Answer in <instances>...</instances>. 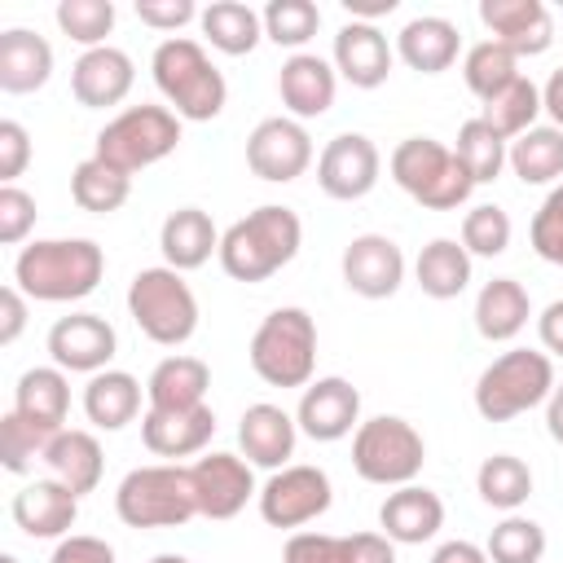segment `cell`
Here are the masks:
<instances>
[{"mask_svg": "<svg viewBox=\"0 0 563 563\" xmlns=\"http://www.w3.org/2000/svg\"><path fill=\"white\" fill-rule=\"evenodd\" d=\"M106 251L92 238H40L18 251L13 286L40 303H75L97 290Z\"/></svg>", "mask_w": 563, "mask_h": 563, "instance_id": "obj_1", "label": "cell"}, {"mask_svg": "<svg viewBox=\"0 0 563 563\" xmlns=\"http://www.w3.org/2000/svg\"><path fill=\"white\" fill-rule=\"evenodd\" d=\"M303 224L290 207L264 202L220 233V268L233 282H268L299 255Z\"/></svg>", "mask_w": 563, "mask_h": 563, "instance_id": "obj_2", "label": "cell"}, {"mask_svg": "<svg viewBox=\"0 0 563 563\" xmlns=\"http://www.w3.org/2000/svg\"><path fill=\"white\" fill-rule=\"evenodd\" d=\"M150 70H154V84L158 92L167 97L172 114L176 119H189V123H207L224 110L229 101V84L220 75V66L207 57V48L189 35H172L154 48L150 57Z\"/></svg>", "mask_w": 563, "mask_h": 563, "instance_id": "obj_3", "label": "cell"}, {"mask_svg": "<svg viewBox=\"0 0 563 563\" xmlns=\"http://www.w3.org/2000/svg\"><path fill=\"white\" fill-rule=\"evenodd\" d=\"M114 510L128 528H180L198 515L194 475L176 462L136 466L114 488Z\"/></svg>", "mask_w": 563, "mask_h": 563, "instance_id": "obj_4", "label": "cell"}, {"mask_svg": "<svg viewBox=\"0 0 563 563\" xmlns=\"http://www.w3.org/2000/svg\"><path fill=\"white\" fill-rule=\"evenodd\" d=\"M387 167H391V180L413 202H422L427 211H453L475 189V180L462 167V158L449 145H440L435 136H405L391 150V163Z\"/></svg>", "mask_w": 563, "mask_h": 563, "instance_id": "obj_5", "label": "cell"}, {"mask_svg": "<svg viewBox=\"0 0 563 563\" xmlns=\"http://www.w3.org/2000/svg\"><path fill=\"white\" fill-rule=\"evenodd\" d=\"M550 391H554V361L532 347H510L475 378V409L488 422H510L545 405Z\"/></svg>", "mask_w": 563, "mask_h": 563, "instance_id": "obj_6", "label": "cell"}, {"mask_svg": "<svg viewBox=\"0 0 563 563\" xmlns=\"http://www.w3.org/2000/svg\"><path fill=\"white\" fill-rule=\"evenodd\" d=\"M128 312L136 321V330L158 343V347H180L194 339L198 330V299L189 290V282L158 264V268H141L128 286Z\"/></svg>", "mask_w": 563, "mask_h": 563, "instance_id": "obj_7", "label": "cell"}, {"mask_svg": "<svg viewBox=\"0 0 563 563\" xmlns=\"http://www.w3.org/2000/svg\"><path fill=\"white\" fill-rule=\"evenodd\" d=\"M251 369L268 387H308L317 369V321L303 308H273L251 334Z\"/></svg>", "mask_w": 563, "mask_h": 563, "instance_id": "obj_8", "label": "cell"}, {"mask_svg": "<svg viewBox=\"0 0 563 563\" xmlns=\"http://www.w3.org/2000/svg\"><path fill=\"white\" fill-rule=\"evenodd\" d=\"M422 462H427L422 431L396 413H378L352 431V471L365 484H383V488L413 484Z\"/></svg>", "mask_w": 563, "mask_h": 563, "instance_id": "obj_9", "label": "cell"}, {"mask_svg": "<svg viewBox=\"0 0 563 563\" xmlns=\"http://www.w3.org/2000/svg\"><path fill=\"white\" fill-rule=\"evenodd\" d=\"M180 145V119L167 106H128L97 132V158L119 172H141L163 163Z\"/></svg>", "mask_w": 563, "mask_h": 563, "instance_id": "obj_10", "label": "cell"}, {"mask_svg": "<svg viewBox=\"0 0 563 563\" xmlns=\"http://www.w3.org/2000/svg\"><path fill=\"white\" fill-rule=\"evenodd\" d=\"M330 501H334V488L321 466H282L260 488V515L273 528H303L321 519Z\"/></svg>", "mask_w": 563, "mask_h": 563, "instance_id": "obj_11", "label": "cell"}, {"mask_svg": "<svg viewBox=\"0 0 563 563\" xmlns=\"http://www.w3.org/2000/svg\"><path fill=\"white\" fill-rule=\"evenodd\" d=\"M312 163V136L299 119L290 114H273V119H260L255 132L246 136V167L268 180V185H290L308 172Z\"/></svg>", "mask_w": 563, "mask_h": 563, "instance_id": "obj_12", "label": "cell"}, {"mask_svg": "<svg viewBox=\"0 0 563 563\" xmlns=\"http://www.w3.org/2000/svg\"><path fill=\"white\" fill-rule=\"evenodd\" d=\"M378 172H383V158L365 132H339L317 154V185L325 198H339V202L365 198L378 185Z\"/></svg>", "mask_w": 563, "mask_h": 563, "instance_id": "obj_13", "label": "cell"}, {"mask_svg": "<svg viewBox=\"0 0 563 563\" xmlns=\"http://www.w3.org/2000/svg\"><path fill=\"white\" fill-rule=\"evenodd\" d=\"M119 352V334L106 317L97 312H70V317H57L53 330H48V356L57 369H70V374H101L110 369Z\"/></svg>", "mask_w": 563, "mask_h": 563, "instance_id": "obj_14", "label": "cell"}, {"mask_svg": "<svg viewBox=\"0 0 563 563\" xmlns=\"http://www.w3.org/2000/svg\"><path fill=\"white\" fill-rule=\"evenodd\" d=\"M343 286L361 299H391L405 282V251L387 233H361L343 246Z\"/></svg>", "mask_w": 563, "mask_h": 563, "instance_id": "obj_15", "label": "cell"}, {"mask_svg": "<svg viewBox=\"0 0 563 563\" xmlns=\"http://www.w3.org/2000/svg\"><path fill=\"white\" fill-rule=\"evenodd\" d=\"M295 422H299V431L308 440L334 444V440H343V435H352L361 427V391L339 374L317 378V383L303 387Z\"/></svg>", "mask_w": 563, "mask_h": 563, "instance_id": "obj_16", "label": "cell"}, {"mask_svg": "<svg viewBox=\"0 0 563 563\" xmlns=\"http://www.w3.org/2000/svg\"><path fill=\"white\" fill-rule=\"evenodd\" d=\"M194 497H198V515L207 519H233L251 497H260L251 462L238 453H202L194 466Z\"/></svg>", "mask_w": 563, "mask_h": 563, "instance_id": "obj_17", "label": "cell"}, {"mask_svg": "<svg viewBox=\"0 0 563 563\" xmlns=\"http://www.w3.org/2000/svg\"><path fill=\"white\" fill-rule=\"evenodd\" d=\"M479 22L515 57H537L554 44V18L541 0H479Z\"/></svg>", "mask_w": 563, "mask_h": 563, "instance_id": "obj_18", "label": "cell"}, {"mask_svg": "<svg viewBox=\"0 0 563 563\" xmlns=\"http://www.w3.org/2000/svg\"><path fill=\"white\" fill-rule=\"evenodd\" d=\"M132 79H136V66L123 48L114 44H101V48H84L79 62L70 66V92L84 110H106V106H119L128 92H132Z\"/></svg>", "mask_w": 563, "mask_h": 563, "instance_id": "obj_19", "label": "cell"}, {"mask_svg": "<svg viewBox=\"0 0 563 563\" xmlns=\"http://www.w3.org/2000/svg\"><path fill=\"white\" fill-rule=\"evenodd\" d=\"M13 523L31 537V541H62L75 519H79V497L62 484V479H31L18 497H13Z\"/></svg>", "mask_w": 563, "mask_h": 563, "instance_id": "obj_20", "label": "cell"}, {"mask_svg": "<svg viewBox=\"0 0 563 563\" xmlns=\"http://www.w3.org/2000/svg\"><path fill=\"white\" fill-rule=\"evenodd\" d=\"M277 92H282V106L290 110V119H299V123L303 119H321L334 106L339 70H334V62H325L317 53H290L282 62Z\"/></svg>", "mask_w": 563, "mask_h": 563, "instance_id": "obj_21", "label": "cell"}, {"mask_svg": "<svg viewBox=\"0 0 563 563\" xmlns=\"http://www.w3.org/2000/svg\"><path fill=\"white\" fill-rule=\"evenodd\" d=\"M391 57L396 48L387 44V35L378 31V22H343L334 35V70L352 84V88H378L391 75Z\"/></svg>", "mask_w": 563, "mask_h": 563, "instance_id": "obj_22", "label": "cell"}, {"mask_svg": "<svg viewBox=\"0 0 563 563\" xmlns=\"http://www.w3.org/2000/svg\"><path fill=\"white\" fill-rule=\"evenodd\" d=\"M216 435V413L207 405L194 409H145L141 413V440L158 457H194L211 444Z\"/></svg>", "mask_w": 563, "mask_h": 563, "instance_id": "obj_23", "label": "cell"}, {"mask_svg": "<svg viewBox=\"0 0 563 563\" xmlns=\"http://www.w3.org/2000/svg\"><path fill=\"white\" fill-rule=\"evenodd\" d=\"M295 440H299V422L282 405H268V400L251 405L238 422V444L246 462L264 471H282L295 457Z\"/></svg>", "mask_w": 563, "mask_h": 563, "instance_id": "obj_24", "label": "cell"}, {"mask_svg": "<svg viewBox=\"0 0 563 563\" xmlns=\"http://www.w3.org/2000/svg\"><path fill=\"white\" fill-rule=\"evenodd\" d=\"M378 528L396 545H422L444 528V501L422 484H400L378 506Z\"/></svg>", "mask_w": 563, "mask_h": 563, "instance_id": "obj_25", "label": "cell"}, {"mask_svg": "<svg viewBox=\"0 0 563 563\" xmlns=\"http://www.w3.org/2000/svg\"><path fill=\"white\" fill-rule=\"evenodd\" d=\"M282 563H396V541L383 532H295L282 550Z\"/></svg>", "mask_w": 563, "mask_h": 563, "instance_id": "obj_26", "label": "cell"}, {"mask_svg": "<svg viewBox=\"0 0 563 563\" xmlns=\"http://www.w3.org/2000/svg\"><path fill=\"white\" fill-rule=\"evenodd\" d=\"M457 48H462V35L449 18H435V13H422V18H409L396 35V57L418 70V75H440L457 62Z\"/></svg>", "mask_w": 563, "mask_h": 563, "instance_id": "obj_27", "label": "cell"}, {"mask_svg": "<svg viewBox=\"0 0 563 563\" xmlns=\"http://www.w3.org/2000/svg\"><path fill=\"white\" fill-rule=\"evenodd\" d=\"M158 251L167 268L189 273V268H202L211 255H220V233L202 207H176L158 229Z\"/></svg>", "mask_w": 563, "mask_h": 563, "instance_id": "obj_28", "label": "cell"}, {"mask_svg": "<svg viewBox=\"0 0 563 563\" xmlns=\"http://www.w3.org/2000/svg\"><path fill=\"white\" fill-rule=\"evenodd\" d=\"M44 466L53 479H62L75 497L92 493L101 484V471H106V457H101V444L92 431H79V427H62L48 449H44Z\"/></svg>", "mask_w": 563, "mask_h": 563, "instance_id": "obj_29", "label": "cell"}, {"mask_svg": "<svg viewBox=\"0 0 563 563\" xmlns=\"http://www.w3.org/2000/svg\"><path fill=\"white\" fill-rule=\"evenodd\" d=\"M53 75V44L26 26H13L0 35V88L22 97L44 88Z\"/></svg>", "mask_w": 563, "mask_h": 563, "instance_id": "obj_30", "label": "cell"}, {"mask_svg": "<svg viewBox=\"0 0 563 563\" xmlns=\"http://www.w3.org/2000/svg\"><path fill=\"white\" fill-rule=\"evenodd\" d=\"M13 413H22L26 422H35L40 431L57 435L66 413H70V383H66V369L57 365H35L18 378V391H13Z\"/></svg>", "mask_w": 563, "mask_h": 563, "instance_id": "obj_31", "label": "cell"}, {"mask_svg": "<svg viewBox=\"0 0 563 563\" xmlns=\"http://www.w3.org/2000/svg\"><path fill=\"white\" fill-rule=\"evenodd\" d=\"M532 317V299L515 277H493L475 295V330L488 343H510Z\"/></svg>", "mask_w": 563, "mask_h": 563, "instance_id": "obj_32", "label": "cell"}, {"mask_svg": "<svg viewBox=\"0 0 563 563\" xmlns=\"http://www.w3.org/2000/svg\"><path fill=\"white\" fill-rule=\"evenodd\" d=\"M207 387H211L207 361L176 352L154 365V374L145 383V400H150V409H194V405H207L202 400Z\"/></svg>", "mask_w": 563, "mask_h": 563, "instance_id": "obj_33", "label": "cell"}, {"mask_svg": "<svg viewBox=\"0 0 563 563\" xmlns=\"http://www.w3.org/2000/svg\"><path fill=\"white\" fill-rule=\"evenodd\" d=\"M413 277L422 286V295L457 299L471 286V251L457 238H431L413 260Z\"/></svg>", "mask_w": 563, "mask_h": 563, "instance_id": "obj_34", "label": "cell"}, {"mask_svg": "<svg viewBox=\"0 0 563 563\" xmlns=\"http://www.w3.org/2000/svg\"><path fill=\"white\" fill-rule=\"evenodd\" d=\"M84 413L101 431H119L141 413V383L128 369H101L84 387Z\"/></svg>", "mask_w": 563, "mask_h": 563, "instance_id": "obj_35", "label": "cell"}, {"mask_svg": "<svg viewBox=\"0 0 563 563\" xmlns=\"http://www.w3.org/2000/svg\"><path fill=\"white\" fill-rule=\"evenodd\" d=\"M506 167L523 180V185H554L563 176V132L554 123H537L523 136L510 141L506 150Z\"/></svg>", "mask_w": 563, "mask_h": 563, "instance_id": "obj_36", "label": "cell"}, {"mask_svg": "<svg viewBox=\"0 0 563 563\" xmlns=\"http://www.w3.org/2000/svg\"><path fill=\"white\" fill-rule=\"evenodd\" d=\"M198 26H202L207 44L216 53H229V57H242V53H251L264 40V18L251 4H242V0H216V4H207L202 18H198Z\"/></svg>", "mask_w": 563, "mask_h": 563, "instance_id": "obj_37", "label": "cell"}, {"mask_svg": "<svg viewBox=\"0 0 563 563\" xmlns=\"http://www.w3.org/2000/svg\"><path fill=\"white\" fill-rule=\"evenodd\" d=\"M128 194H132V176L128 172H119V167H110L106 158H84L75 172H70V198L84 207V211H92V216H110V211H119L123 202H128Z\"/></svg>", "mask_w": 563, "mask_h": 563, "instance_id": "obj_38", "label": "cell"}, {"mask_svg": "<svg viewBox=\"0 0 563 563\" xmlns=\"http://www.w3.org/2000/svg\"><path fill=\"white\" fill-rule=\"evenodd\" d=\"M475 488H479L484 506L515 515V510L532 497V471H528V462L515 457V453H493V457L479 462V471H475Z\"/></svg>", "mask_w": 563, "mask_h": 563, "instance_id": "obj_39", "label": "cell"}, {"mask_svg": "<svg viewBox=\"0 0 563 563\" xmlns=\"http://www.w3.org/2000/svg\"><path fill=\"white\" fill-rule=\"evenodd\" d=\"M519 75H523V70H519V57H515L510 48H501L497 40H479V44H471L466 57H462V79H466V88H471L479 101H493V97L506 92Z\"/></svg>", "mask_w": 563, "mask_h": 563, "instance_id": "obj_40", "label": "cell"}, {"mask_svg": "<svg viewBox=\"0 0 563 563\" xmlns=\"http://www.w3.org/2000/svg\"><path fill=\"white\" fill-rule=\"evenodd\" d=\"M537 114H541V88H537L528 75H519L506 92H497L493 101L479 106V119H484L501 141H515V136H523L528 128H537Z\"/></svg>", "mask_w": 563, "mask_h": 563, "instance_id": "obj_41", "label": "cell"}, {"mask_svg": "<svg viewBox=\"0 0 563 563\" xmlns=\"http://www.w3.org/2000/svg\"><path fill=\"white\" fill-rule=\"evenodd\" d=\"M506 150H510V141H501L479 114L466 119V123L457 128V141H453V154L462 158V167L471 172L475 185H488V180L501 176V167H506Z\"/></svg>", "mask_w": 563, "mask_h": 563, "instance_id": "obj_42", "label": "cell"}, {"mask_svg": "<svg viewBox=\"0 0 563 563\" xmlns=\"http://www.w3.org/2000/svg\"><path fill=\"white\" fill-rule=\"evenodd\" d=\"M260 18H264V40H273L277 48H295V53L321 26V9L312 0H268Z\"/></svg>", "mask_w": 563, "mask_h": 563, "instance_id": "obj_43", "label": "cell"}, {"mask_svg": "<svg viewBox=\"0 0 563 563\" xmlns=\"http://www.w3.org/2000/svg\"><path fill=\"white\" fill-rule=\"evenodd\" d=\"M484 554H488V563H541V554H545V528L537 519L506 515L488 532Z\"/></svg>", "mask_w": 563, "mask_h": 563, "instance_id": "obj_44", "label": "cell"}, {"mask_svg": "<svg viewBox=\"0 0 563 563\" xmlns=\"http://www.w3.org/2000/svg\"><path fill=\"white\" fill-rule=\"evenodd\" d=\"M57 26L84 48H101L106 35L114 31V4L110 0H62L57 4Z\"/></svg>", "mask_w": 563, "mask_h": 563, "instance_id": "obj_45", "label": "cell"}, {"mask_svg": "<svg viewBox=\"0 0 563 563\" xmlns=\"http://www.w3.org/2000/svg\"><path fill=\"white\" fill-rule=\"evenodd\" d=\"M48 431H40L35 422H26L22 413H4L0 418V462H4V471H13V475H26L31 466H35V457L44 462V449H48Z\"/></svg>", "mask_w": 563, "mask_h": 563, "instance_id": "obj_46", "label": "cell"}, {"mask_svg": "<svg viewBox=\"0 0 563 563\" xmlns=\"http://www.w3.org/2000/svg\"><path fill=\"white\" fill-rule=\"evenodd\" d=\"M510 233H515L510 229V216L497 202H479V207H471L462 216V246L471 251V260L475 255H484V260L501 255L510 246Z\"/></svg>", "mask_w": 563, "mask_h": 563, "instance_id": "obj_47", "label": "cell"}, {"mask_svg": "<svg viewBox=\"0 0 563 563\" xmlns=\"http://www.w3.org/2000/svg\"><path fill=\"white\" fill-rule=\"evenodd\" d=\"M532 251L545 264H563V185H554L532 216Z\"/></svg>", "mask_w": 563, "mask_h": 563, "instance_id": "obj_48", "label": "cell"}, {"mask_svg": "<svg viewBox=\"0 0 563 563\" xmlns=\"http://www.w3.org/2000/svg\"><path fill=\"white\" fill-rule=\"evenodd\" d=\"M35 229V198L18 185H0V242L18 246Z\"/></svg>", "mask_w": 563, "mask_h": 563, "instance_id": "obj_49", "label": "cell"}, {"mask_svg": "<svg viewBox=\"0 0 563 563\" xmlns=\"http://www.w3.org/2000/svg\"><path fill=\"white\" fill-rule=\"evenodd\" d=\"M136 18L154 31H180L194 18H202V9L194 0H136Z\"/></svg>", "mask_w": 563, "mask_h": 563, "instance_id": "obj_50", "label": "cell"}, {"mask_svg": "<svg viewBox=\"0 0 563 563\" xmlns=\"http://www.w3.org/2000/svg\"><path fill=\"white\" fill-rule=\"evenodd\" d=\"M31 163V136L18 119H4L0 123V180L13 185Z\"/></svg>", "mask_w": 563, "mask_h": 563, "instance_id": "obj_51", "label": "cell"}, {"mask_svg": "<svg viewBox=\"0 0 563 563\" xmlns=\"http://www.w3.org/2000/svg\"><path fill=\"white\" fill-rule=\"evenodd\" d=\"M48 563H114V550L101 541V537H84V532H70L53 545Z\"/></svg>", "mask_w": 563, "mask_h": 563, "instance_id": "obj_52", "label": "cell"}, {"mask_svg": "<svg viewBox=\"0 0 563 563\" xmlns=\"http://www.w3.org/2000/svg\"><path fill=\"white\" fill-rule=\"evenodd\" d=\"M22 325H26V295H22L18 286H4V290H0V343H4V347L18 343Z\"/></svg>", "mask_w": 563, "mask_h": 563, "instance_id": "obj_53", "label": "cell"}, {"mask_svg": "<svg viewBox=\"0 0 563 563\" xmlns=\"http://www.w3.org/2000/svg\"><path fill=\"white\" fill-rule=\"evenodd\" d=\"M537 334H541L545 356H563V299L545 303V312L537 317Z\"/></svg>", "mask_w": 563, "mask_h": 563, "instance_id": "obj_54", "label": "cell"}, {"mask_svg": "<svg viewBox=\"0 0 563 563\" xmlns=\"http://www.w3.org/2000/svg\"><path fill=\"white\" fill-rule=\"evenodd\" d=\"M431 563H488V554H484L475 541H444V545L431 554Z\"/></svg>", "mask_w": 563, "mask_h": 563, "instance_id": "obj_55", "label": "cell"}, {"mask_svg": "<svg viewBox=\"0 0 563 563\" xmlns=\"http://www.w3.org/2000/svg\"><path fill=\"white\" fill-rule=\"evenodd\" d=\"M541 110L550 114V123L563 132V66L545 79V88H541Z\"/></svg>", "mask_w": 563, "mask_h": 563, "instance_id": "obj_56", "label": "cell"}, {"mask_svg": "<svg viewBox=\"0 0 563 563\" xmlns=\"http://www.w3.org/2000/svg\"><path fill=\"white\" fill-rule=\"evenodd\" d=\"M545 431L554 444H563V383H554V391L545 400Z\"/></svg>", "mask_w": 563, "mask_h": 563, "instance_id": "obj_57", "label": "cell"}, {"mask_svg": "<svg viewBox=\"0 0 563 563\" xmlns=\"http://www.w3.org/2000/svg\"><path fill=\"white\" fill-rule=\"evenodd\" d=\"M150 563H189V559H185V554H154Z\"/></svg>", "mask_w": 563, "mask_h": 563, "instance_id": "obj_58", "label": "cell"}, {"mask_svg": "<svg viewBox=\"0 0 563 563\" xmlns=\"http://www.w3.org/2000/svg\"><path fill=\"white\" fill-rule=\"evenodd\" d=\"M0 563H18V559H13V554H0Z\"/></svg>", "mask_w": 563, "mask_h": 563, "instance_id": "obj_59", "label": "cell"}]
</instances>
